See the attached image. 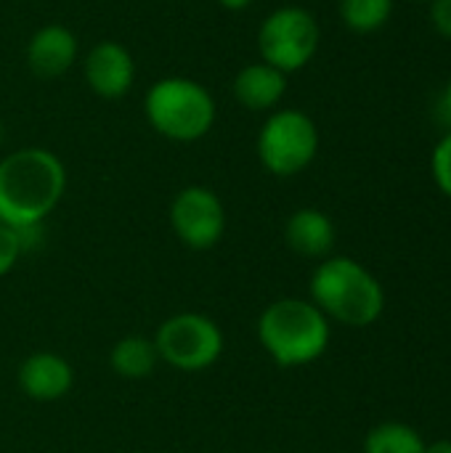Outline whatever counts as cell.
Listing matches in <instances>:
<instances>
[{
  "mask_svg": "<svg viewBox=\"0 0 451 453\" xmlns=\"http://www.w3.org/2000/svg\"><path fill=\"white\" fill-rule=\"evenodd\" d=\"M66 170L45 149H21L0 162V223L11 228L40 226L61 202Z\"/></svg>",
  "mask_w": 451,
  "mask_h": 453,
  "instance_id": "1",
  "label": "cell"
},
{
  "mask_svg": "<svg viewBox=\"0 0 451 453\" xmlns=\"http://www.w3.org/2000/svg\"><path fill=\"white\" fill-rule=\"evenodd\" d=\"M311 303L346 326H369L383 316L380 281L354 257H327L311 276Z\"/></svg>",
  "mask_w": 451,
  "mask_h": 453,
  "instance_id": "2",
  "label": "cell"
},
{
  "mask_svg": "<svg viewBox=\"0 0 451 453\" xmlns=\"http://www.w3.org/2000/svg\"><path fill=\"white\" fill-rule=\"evenodd\" d=\"M258 340L279 366H306L324 356L330 345V321L314 303L284 297L260 313Z\"/></svg>",
  "mask_w": 451,
  "mask_h": 453,
  "instance_id": "3",
  "label": "cell"
},
{
  "mask_svg": "<svg viewBox=\"0 0 451 453\" xmlns=\"http://www.w3.org/2000/svg\"><path fill=\"white\" fill-rule=\"evenodd\" d=\"M149 125L170 141H197L215 122V104L210 93L186 77H165L146 93Z\"/></svg>",
  "mask_w": 451,
  "mask_h": 453,
  "instance_id": "4",
  "label": "cell"
},
{
  "mask_svg": "<svg viewBox=\"0 0 451 453\" xmlns=\"http://www.w3.org/2000/svg\"><path fill=\"white\" fill-rule=\"evenodd\" d=\"M319 151V130L314 119L298 109H282L266 119L258 135V157L263 167L279 178L303 173Z\"/></svg>",
  "mask_w": 451,
  "mask_h": 453,
  "instance_id": "5",
  "label": "cell"
},
{
  "mask_svg": "<svg viewBox=\"0 0 451 453\" xmlns=\"http://www.w3.org/2000/svg\"><path fill=\"white\" fill-rule=\"evenodd\" d=\"M159 361L178 372H205L223 353V334L218 324L202 313H178L162 321L154 337Z\"/></svg>",
  "mask_w": 451,
  "mask_h": 453,
  "instance_id": "6",
  "label": "cell"
},
{
  "mask_svg": "<svg viewBox=\"0 0 451 453\" xmlns=\"http://www.w3.org/2000/svg\"><path fill=\"white\" fill-rule=\"evenodd\" d=\"M258 48L266 64L284 74L298 72L314 58L319 48V24L306 8H279L263 21L258 32Z\"/></svg>",
  "mask_w": 451,
  "mask_h": 453,
  "instance_id": "7",
  "label": "cell"
},
{
  "mask_svg": "<svg viewBox=\"0 0 451 453\" xmlns=\"http://www.w3.org/2000/svg\"><path fill=\"white\" fill-rule=\"evenodd\" d=\"M170 226L189 250H213L226 231L221 199L205 186H189L170 204Z\"/></svg>",
  "mask_w": 451,
  "mask_h": 453,
  "instance_id": "8",
  "label": "cell"
},
{
  "mask_svg": "<svg viewBox=\"0 0 451 453\" xmlns=\"http://www.w3.org/2000/svg\"><path fill=\"white\" fill-rule=\"evenodd\" d=\"M136 77L133 56L120 42H98L85 61V80L101 98H120L130 90Z\"/></svg>",
  "mask_w": 451,
  "mask_h": 453,
  "instance_id": "9",
  "label": "cell"
},
{
  "mask_svg": "<svg viewBox=\"0 0 451 453\" xmlns=\"http://www.w3.org/2000/svg\"><path fill=\"white\" fill-rule=\"evenodd\" d=\"M16 380L27 398L48 403V401L64 398L72 390L74 372L56 353H32L29 358L21 361Z\"/></svg>",
  "mask_w": 451,
  "mask_h": 453,
  "instance_id": "10",
  "label": "cell"
},
{
  "mask_svg": "<svg viewBox=\"0 0 451 453\" xmlns=\"http://www.w3.org/2000/svg\"><path fill=\"white\" fill-rule=\"evenodd\" d=\"M77 58V40L66 27L51 24L32 35L27 42V66L40 80L61 77Z\"/></svg>",
  "mask_w": 451,
  "mask_h": 453,
  "instance_id": "11",
  "label": "cell"
},
{
  "mask_svg": "<svg viewBox=\"0 0 451 453\" xmlns=\"http://www.w3.org/2000/svg\"><path fill=\"white\" fill-rule=\"evenodd\" d=\"M284 239L303 257H327L335 247V223L322 210L306 207L290 215Z\"/></svg>",
  "mask_w": 451,
  "mask_h": 453,
  "instance_id": "12",
  "label": "cell"
},
{
  "mask_svg": "<svg viewBox=\"0 0 451 453\" xmlns=\"http://www.w3.org/2000/svg\"><path fill=\"white\" fill-rule=\"evenodd\" d=\"M284 90H287L284 72H279L276 66H271L266 61L245 66L234 80V96L239 98L242 106H247L253 111L276 106L282 101Z\"/></svg>",
  "mask_w": 451,
  "mask_h": 453,
  "instance_id": "13",
  "label": "cell"
},
{
  "mask_svg": "<svg viewBox=\"0 0 451 453\" xmlns=\"http://www.w3.org/2000/svg\"><path fill=\"white\" fill-rule=\"evenodd\" d=\"M159 356H157V348H154V340H146V337H138V334H130V337H122L120 342H114L112 353H109V364H112V372L122 380H144L154 372Z\"/></svg>",
  "mask_w": 451,
  "mask_h": 453,
  "instance_id": "14",
  "label": "cell"
},
{
  "mask_svg": "<svg viewBox=\"0 0 451 453\" xmlns=\"http://www.w3.org/2000/svg\"><path fill=\"white\" fill-rule=\"evenodd\" d=\"M423 435L404 422H385L369 430L364 453H425Z\"/></svg>",
  "mask_w": 451,
  "mask_h": 453,
  "instance_id": "15",
  "label": "cell"
},
{
  "mask_svg": "<svg viewBox=\"0 0 451 453\" xmlns=\"http://www.w3.org/2000/svg\"><path fill=\"white\" fill-rule=\"evenodd\" d=\"M393 13V0H340V16L354 32H377L388 24Z\"/></svg>",
  "mask_w": 451,
  "mask_h": 453,
  "instance_id": "16",
  "label": "cell"
},
{
  "mask_svg": "<svg viewBox=\"0 0 451 453\" xmlns=\"http://www.w3.org/2000/svg\"><path fill=\"white\" fill-rule=\"evenodd\" d=\"M431 170H433V180L436 186L451 199V133L439 141V146L433 149L431 157Z\"/></svg>",
  "mask_w": 451,
  "mask_h": 453,
  "instance_id": "17",
  "label": "cell"
},
{
  "mask_svg": "<svg viewBox=\"0 0 451 453\" xmlns=\"http://www.w3.org/2000/svg\"><path fill=\"white\" fill-rule=\"evenodd\" d=\"M21 255H24V247H21L19 231L0 223V276H5Z\"/></svg>",
  "mask_w": 451,
  "mask_h": 453,
  "instance_id": "18",
  "label": "cell"
},
{
  "mask_svg": "<svg viewBox=\"0 0 451 453\" xmlns=\"http://www.w3.org/2000/svg\"><path fill=\"white\" fill-rule=\"evenodd\" d=\"M431 21L441 37L451 40V0H431Z\"/></svg>",
  "mask_w": 451,
  "mask_h": 453,
  "instance_id": "19",
  "label": "cell"
},
{
  "mask_svg": "<svg viewBox=\"0 0 451 453\" xmlns=\"http://www.w3.org/2000/svg\"><path fill=\"white\" fill-rule=\"evenodd\" d=\"M425 453H451V441H436L425 446Z\"/></svg>",
  "mask_w": 451,
  "mask_h": 453,
  "instance_id": "20",
  "label": "cell"
},
{
  "mask_svg": "<svg viewBox=\"0 0 451 453\" xmlns=\"http://www.w3.org/2000/svg\"><path fill=\"white\" fill-rule=\"evenodd\" d=\"M441 106H444V117H447V122L451 125V80H449V85H447V90H444Z\"/></svg>",
  "mask_w": 451,
  "mask_h": 453,
  "instance_id": "21",
  "label": "cell"
},
{
  "mask_svg": "<svg viewBox=\"0 0 451 453\" xmlns=\"http://www.w3.org/2000/svg\"><path fill=\"white\" fill-rule=\"evenodd\" d=\"M223 8H231V11H242V8H247L253 0H218Z\"/></svg>",
  "mask_w": 451,
  "mask_h": 453,
  "instance_id": "22",
  "label": "cell"
},
{
  "mask_svg": "<svg viewBox=\"0 0 451 453\" xmlns=\"http://www.w3.org/2000/svg\"><path fill=\"white\" fill-rule=\"evenodd\" d=\"M0 138H3V127H0Z\"/></svg>",
  "mask_w": 451,
  "mask_h": 453,
  "instance_id": "23",
  "label": "cell"
}]
</instances>
